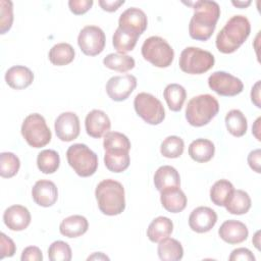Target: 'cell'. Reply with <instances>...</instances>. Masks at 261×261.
I'll return each instance as SVG.
<instances>
[{"label": "cell", "mask_w": 261, "mask_h": 261, "mask_svg": "<svg viewBox=\"0 0 261 261\" xmlns=\"http://www.w3.org/2000/svg\"><path fill=\"white\" fill-rule=\"evenodd\" d=\"M184 3L192 6L194 9V14L189 24L190 37L198 41H207L212 36L220 16L218 3L208 0Z\"/></svg>", "instance_id": "obj_1"}, {"label": "cell", "mask_w": 261, "mask_h": 261, "mask_svg": "<svg viewBox=\"0 0 261 261\" xmlns=\"http://www.w3.org/2000/svg\"><path fill=\"white\" fill-rule=\"evenodd\" d=\"M250 33L249 19L244 15H233L218 33L215 41L216 48L224 54L233 53L245 43Z\"/></svg>", "instance_id": "obj_2"}, {"label": "cell", "mask_w": 261, "mask_h": 261, "mask_svg": "<svg viewBox=\"0 0 261 261\" xmlns=\"http://www.w3.org/2000/svg\"><path fill=\"white\" fill-rule=\"evenodd\" d=\"M95 196L100 211L108 216L118 215L125 209L123 186L114 179L100 181L95 190Z\"/></svg>", "instance_id": "obj_3"}, {"label": "cell", "mask_w": 261, "mask_h": 261, "mask_svg": "<svg viewBox=\"0 0 261 261\" xmlns=\"http://www.w3.org/2000/svg\"><path fill=\"white\" fill-rule=\"evenodd\" d=\"M219 103L210 94L193 97L186 107V119L196 127L208 124L218 113Z\"/></svg>", "instance_id": "obj_4"}, {"label": "cell", "mask_w": 261, "mask_h": 261, "mask_svg": "<svg viewBox=\"0 0 261 261\" xmlns=\"http://www.w3.org/2000/svg\"><path fill=\"white\" fill-rule=\"evenodd\" d=\"M69 166L82 177L93 175L98 168V156L85 144H73L66 151Z\"/></svg>", "instance_id": "obj_5"}, {"label": "cell", "mask_w": 261, "mask_h": 261, "mask_svg": "<svg viewBox=\"0 0 261 261\" xmlns=\"http://www.w3.org/2000/svg\"><path fill=\"white\" fill-rule=\"evenodd\" d=\"M141 51L145 60L160 68L171 65L174 58L172 47L166 40L158 36H152L146 39L142 45Z\"/></svg>", "instance_id": "obj_6"}, {"label": "cell", "mask_w": 261, "mask_h": 261, "mask_svg": "<svg viewBox=\"0 0 261 261\" xmlns=\"http://www.w3.org/2000/svg\"><path fill=\"white\" fill-rule=\"evenodd\" d=\"M20 130L25 142L33 148L45 147L52 138L45 118L39 113L29 114L24 118Z\"/></svg>", "instance_id": "obj_7"}, {"label": "cell", "mask_w": 261, "mask_h": 261, "mask_svg": "<svg viewBox=\"0 0 261 261\" xmlns=\"http://www.w3.org/2000/svg\"><path fill=\"white\" fill-rule=\"evenodd\" d=\"M215 58L209 51L200 49L198 47L185 48L179 56V68L190 74H201L214 65Z\"/></svg>", "instance_id": "obj_8"}, {"label": "cell", "mask_w": 261, "mask_h": 261, "mask_svg": "<svg viewBox=\"0 0 261 261\" xmlns=\"http://www.w3.org/2000/svg\"><path fill=\"white\" fill-rule=\"evenodd\" d=\"M137 114L147 123L156 125L165 118V110L159 99L149 93H139L134 100Z\"/></svg>", "instance_id": "obj_9"}, {"label": "cell", "mask_w": 261, "mask_h": 261, "mask_svg": "<svg viewBox=\"0 0 261 261\" xmlns=\"http://www.w3.org/2000/svg\"><path fill=\"white\" fill-rule=\"evenodd\" d=\"M106 43V37L103 30L97 25L84 27L77 37V44L85 55L96 56L100 54Z\"/></svg>", "instance_id": "obj_10"}, {"label": "cell", "mask_w": 261, "mask_h": 261, "mask_svg": "<svg viewBox=\"0 0 261 261\" xmlns=\"http://www.w3.org/2000/svg\"><path fill=\"white\" fill-rule=\"evenodd\" d=\"M208 86L216 94L225 97L237 96L244 89L243 82L226 71H214L208 77Z\"/></svg>", "instance_id": "obj_11"}, {"label": "cell", "mask_w": 261, "mask_h": 261, "mask_svg": "<svg viewBox=\"0 0 261 261\" xmlns=\"http://www.w3.org/2000/svg\"><path fill=\"white\" fill-rule=\"evenodd\" d=\"M137 87V79L133 74L115 75L108 80L106 93L113 101L120 102L128 98Z\"/></svg>", "instance_id": "obj_12"}, {"label": "cell", "mask_w": 261, "mask_h": 261, "mask_svg": "<svg viewBox=\"0 0 261 261\" xmlns=\"http://www.w3.org/2000/svg\"><path fill=\"white\" fill-rule=\"evenodd\" d=\"M56 136L63 142L75 140L81 130L79 116L74 112H63L58 115L54 122Z\"/></svg>", "instance_id": "obj_13"}, {"label": "cell", "mask_w": 261, "mask_h": 261, "mask_svg": "<svg viewBox=\"0 0 261 261\" xmlns=\"http://www.w3.org/2000/svg\"><path fill=\"white\" fill-rule=\"evenodd\" d=\"M148 19L146 13L137 7L124 10L118 19V28L141 36L147 29Z\"/></svg>", "instance_id": "obj_14"}, {"label": "cell", "mask_w": 261, "mask_h": 261, "mask_svg": "<svg viewBox=\"0 0 261 261\" xmlns=\"http://www.w3.org/2000/svg\"><path fill=\"white\" fill-rule=\"evenodd\" d=\"M217 222L216 212L209 207L200 206L194 209L189 216L190 228L196 232L203 233L212 229Z\"/></svg>", "instance_id": "obj_15"}, {"label": "cell", "mask_w": 261, "mask_h": 261, "mask_svg": "<svg viewBox=\"0 0 261 261\" xmlns=\"http://www.w3.org/2000/svg\"><path fill=\"white\" fill-rule=\"evenodd\" d=\"M85 127L90 137L99 139L110 130L111 122L108 115L104 111L94 109L87 114L85 119Z\"/></svg>", "instance_id": "obj_16"}, {"label": "cell", "mask_w": 261, "mask_h": 261, "mask_svg": "<svg viewBox=\"0 0 261 261\" xmlns=\"http://www.w3.org/2000/svg\"><path fill=\"white\" fill-rule=\"evenodd\" d=\"M32 197L39 206L50 207L54 205L58 199V190L53 181L40 179L36 181L32 189Z\"/></svg>", "instance_id": "obj_17"}, {"label": "cell", "mask_w": 261, "mask_h": 261, "mask_svg": "<svg viewBox=\"0 0 261 261\" xmlns=\"http://www.w3.org/2000/svg\"><path fill=\"white\" fill-rule=\"evenodd\" d=\"M3 221L9 229L20 231L30 225L31 213L22 205H12L4 211Z\"/></svg>", "instance_id": "obj_18"}, {"label": "cell", "mask_w": 261, "mask_h": 261, "mask_svg": "<svg viewBox=\"0 0 261 261\" xmlns=\"http://www.w3.org/2000/svg\"><path fill=\"white\" fill-rule=\"evenodd\" d=\"M218 234L220 239L223 240L225 243L236 245L243 243L247 240L249 236V230L245 223L239 220L229 219L224 221L220 225L218 229Z\"/></svg>", "instance_id": "obj_19"}, {"label": "cell", "mask_w": 261, "mask_h": 261, "mask_svg": "<svg viewBox=\"0 0 261 261\" xmlns=\"http://www.w3.org/2000/svg\"><path fill=\"white\" fill-rule=\"evenodd\" d=\"M160 201L165 210L179 213L187 206V196L179 187H169L160 192Z\"/></svg>", "instance_id": "obj_20"}, {"label": "cell", "mask_w": 261, "mask_h": 261, "mask_svg": "<svg viewBox=\"0 0 261 261\" xmlns=\"http://www.w3.org/2000/svg\"><path fill=\"white\" fill-rule=\"evenodd\" d=\"M34 81L33 71L23 65H14L5 73L6 84L14 90H23L32 85Z\"/></svg>", "instance_id": "obj_21"}, {"label": "cell", "mask_w": 261, "mask_h": 261, "mask_svg": "<svg viewBox=\"0 0 261 261\" xmlns=\"http://www.w3.org/2000/svg\"><path fill=\"white\" fill-rule=\"evenodd\" d=\"M89 228V222L85 216L70 215L64 218L60 225L59 231L62 236L67 238H77L87 232Z\"/></svg>", "instance_id": "obj_22"}, {"label": "cell", "mask_w": 261, "mask_h": 261, "mask_svg": "<svg viewBox=\"0 0 261 261\" xmlns=\"http://www.w3.org/2000/svg\"><path fill=\"white\" fill-rule=\"evenodd\" d=\"M129 151L127 150H105L104 163L109 171L119 173L124 171L130 163Z\"/></svg>", "instance_id": "obj_23"}, {"label": "cell", "mask_w": 261, "mask_h": 261, "mask_svg": "<svg viewBox=\"0 0 261 261\" xmlns=\"http://www.w3.org/2000/svg\"><path fill=\"white\" fill-rule=\"evenodd\" d=\"M215 153L214 144L207 139H196L189 146L190 157L199 163L210 161Z\"/></svg>", "instance_id": "obj_24"}, {"label": "cell", "mask_w": 261, "mask_h": 261, "mask_svg": "<svg viewBox=\"0 0 261 261\" xmlns=\"http://www.w3.org/2000/svg\"><path fill=\"white\" fill-rule=\"evenodd\" d=\"M154 185L159 192L169 187H179L180 186L179 173L174 167L170 165L160 166L155 171Z\"/></svg>", "instance_id": "obj_25"}, {"label": "cell", "mask_w": 261, "mask_h": 261, "mask_svg": "<svg viewBox=\"0 0 261 261\" xmlns=\"http://www.w3.org/2000/svg\"><path fill=\"white\" fill-rule=\"evenodd\" d=\"M173 230L172 221L165 216H158L152 220L147 229V237L153 243H159L168 238Z\"/></svg>", "instance_id": "obj_26"}, {"label": "cell", "mask_w": 261, "mask_h": 261, "mask_svg": "<svg viewBox=\"0 0 261 261\" xmlns=\"http://www.w3.org/2000/svg\"><path fill=\"white\" fill-rule=\"evenodd\" d=\"M157 253L163 261H178L184 256V249L177 240L165 238L159 242Z\"/></svg>", "instance_id": "obj_27"}, {"label": "cell", "mask_w": 261, "mask_h": 261, "mask_svg": "<svg viewBox=\"0 0 261 261\" xmlns=\"http://www.w3.org/2000/svg\"><path fill=\"white\" fill-rule=\"evenodd\" d=\"M74 49L70 44L58 43L50 49L48 57L52 64L63 66L69 64L74 59Z\"/></svg>", "instance_id": "obj_28"}, {"label": "cell", "mask_w": 261, "mask_h": 261, "mask_svg": "<svg viewBox=\"0 0 261 261\" xmlns=\"http://www.w3.org/2000/svg\"><path fill=\"white\" fill-rule=\"evenodd\" d=\"M163 97L171 111H179L187 98L185 88L178 84H169L163 91Z\"/></svg>", "instance_id": "obj_29"}, {"label": "cell", "mask_w": 261, "mask_h": 261, "mask_svg": "<svg viewBox=\"0 0 261 261\" xmlns=\"http://www.w3.org/2000/svg\"><path fill=\"white\" fill-rule=\"evenodd\" d=\"M251 203V198L247 192L243 190H234L224 207L230 214L242 215L250 210Z\"/></svg>", "instance_id": "obj_30"}, {"label": "cell", "mask_w": 261, "mask_h": 261, "mask_svg": "<svg viewBox=\"0 0 261 261\" xmlns=\"http://www.w3.org/2000/svg\"><path fill=\"white\" fill-rule=\"evenodd\" d=\"M139 35L117 28L112 37V44L117 53L124 54L128 51H132L139 39Z\"/></svg>", "instance_id": "obj_31"}, {"label": "cell", "mask_w": 261, "mask_h": 261, "mask_svg": "<svg viewBox=\"0 0 261 261\" xmlns=\"http://www.w3.org/2000/svg\"><path fill=\"white\" fill-rule=\"evenodd\" d=\"M225 125L228 133L234 137H243L248 128L247 118L239 109H232L226 113Z\"/></svg>", "instance_id": "obj_32"}, {"label": "cell", "mask_w": 261, "mask_h": 261, "mask_svg": "<svg viewBox=\"0 0 261 261\" xmlns=\"http://www.w3.org/2000/svg\"><path fill=\"white\" fill-rule=\"evenodd\" d=\"M233 191V185L229 180L219 179L210 189V199L216 206H225Z\"/></svg>", "instance_id": "obj_33"}, {"label": "cell", "mask_w": 261, "mask_h": 261, "mask_svg": "<svg viewBox=\"0 0 261 261\" xmlns=\"http://www.w3.org/2000/svg\"><path fill=\"white\" fill-rule=\"evenodd\" d=\"M103 64L112 70L126 72L135 67V59L132 56L121 53H110L103 59Z\"/></svg>", "instance_id": "obj_34"}, {"label": "cell", "mask_w": 261, "mask_h": 261, "mask_svg": "<svg viewBox=\"0 0 261 261\" xmlns=\"http://www.w3.org/2000/svg\"><path fill=\"white\" fill-rule=\"evenodd\" d=\"M37 165L40 171L45 174H51L57 171L60 165L59 154L50 149L41 151L37 157Z\"/></svg>", "instance_id": "obj_35"}, {"label": "cell", "mask_w": 261, "mask_h": 261, "mask_svg": "<svg viewBox=\"0 0 261 261\" xmlns=\"http://www.w3.org/2000/svg\"><path fill=\"white\" fill-rule=\"evenodd\" d=\"M20 167L18 157L11 152H2L0 154V175L4 178L14 176Z\"/></svg>", "instance_id": "obj_36"}, {"label": "cell", "mask_w": 261, "mask_h": 261, "mask_svg": "<svg viewBox=\"0 0 261 261\" xmlns=\"http://www.w3.org/2000/svg\"><path fill=\"white\" fill-rule=\"evenodd\" d=\"M184 149V140L177 136L165 138L160 146V152L166 158H178L182 154Z\"/></svg>", "instance_id": "obj_37"}, {"label": "cell", "mask_w": 261, "mask_h": 261, "mask_svg": "<svg viewBox=\"0 0 261 261\" xmlns=\"http://www.w3.org/2000/svg\"><path fill=\"white\" fill-rule=\"evenodd\" d=\"M104 150L114 149V150H130V142L128 138L118 132H108L104 136L103 141Z\"/></svg>", "instance_id": "obj_38"}, {"label": "cell", "mask_w": 261, "mask_h": 261, "mask_svg": "<svg viewBox=\"0 0 261 261\" xmlns=\"http://www.w3.org/2000/svg\"><path fill=\"white\" fill-rule=\"evenodd\" d=\"M48 257L51 261H69L72 257L71 249L65 242L55 241L48 249Z\"/></svg>", "instance_id": "obj_39"}, {"label": "cell", "mask_w": 261, "mask_h": 261, "mask_svg": "<svg viewBox=\"0 0 261 261\" xmlns=\"http://www.w3.org/2000/svg\"><path fill=\"white\" fill-rule=\"evenodd\" d=\"M13 22V4L9 0L0 1V34L4 35Z\"/></svg>", "instance_id": "obj_40"}, {"label": "cell", "mask_w": 261, "mask_h": 261, "mask_svg": "<svg viewBox=\"0 0 261 261\" xmlns=\"http://www.w3.org/2000/svg\"><path fill=\"white\" fill-rule=\"evenodd\" d=\"M16 251L14 242L5 233L0 234V259L5 257H12Z\"/></svg>", "instance_id": "obj_41"}, {"label": "cell", "mask_w": 261, "mask_h": 261, "mask_svg": "<svg viewBox=\"0 0 261 261\" xmlns=\"http://www.w3.org/2000/svg\"><path fill=\"white\" fill-rule=\"evenodd\" d=\"M93 3V0H70L68 1V7L73 14L81 15L90 10Z\"/></svg>", "instance_id": "obj_42"}, {"label": "cell", "mask_w": 261, "mask_h": 261, "mask_svg": "<svg viewBox=\"0 0 261 261\" xmlns=\"http://www.w3.org/2000/svg\"><path fill=\"white\" fill-rule=\"evenodd\" d=\"M21 261H42V251L36 246H30L23 249L20 257Z\"/></svg>", "instance_id": "obj_43"}, {"label": "cell", "mask_w": 261, "mask_h": 261, "mask_svg": "<svg viewBox=\"0 0 261 261\" xmlns=\"http://www.w3.org/2000/svg\"><path fill=\"white\" fill-rule=\"evenodd\" d=\"M229 261H255V256L247 248L234 249L228 257Z\"/></svg>", "instance_id": "obj_44"}, {"label": "cell", "mask_w": 261, "mask_h": 261, "mask_svg": "<svg viewBox=\"0 0 261 261\" xmlns=\"http://www.w3.org/2000/svg\"><path fill=\"white\" fill-rule=\"evenodd\" d=\"M260 162H261V150L255 149V150L251 151L248 155V164L257 173L261 172V169H260L261 163Z\"/></svg>", "instance_id": "obj_45"}, {"label": "cell", "mask_w": 261, "mask_h": 261, "mask_svg": "<svg viewBox=\"0 0 261 261\" xmlns=\"http://www.w3.org/2000/svg\"><path fill=\"white\" fill-rule=\"evenodd\" d=\"M124 4L123 0H100L99 5L101 8L107 12H114L116 11L119 6Z\"/></svg>", "instance_id": "obj_46"}, {"label": "cell", "mask_w": 261, "mask_h": 261, "mask_svg": "<svg viewBox=\"0 0 261 261\" xmlns=\"http://www.w3.org/2000/svg\"><path fill=\"white\" fill-rule=\"evenodd\" d=\"M251 100L255 104L256 107H258V108L261 107V104H260V81H257L256 84L252 87Z\"/></svg>", "instance_id": "obj_47"}, {"label": "cell", "mask_w": 261, "mask_h": 261, "mask_svg": "<svg viewBox=\"0 0 261 261\" xmlns=\"http://www.w3.org/2000/svg\"><path fill=\"white\" fill-rule=\"evenodd\" d=\"M260 120H261V118L258 117V118L256 119V121H255L253 127H252V133H253V135L255 136V138H256L258 141L261 140V139H260V135H259V132H260Z\"/></svg>", "instance_id": "obj_48"}, {"label": "cell", "mask_w": 261, "mask_h": 261, "mask_svg": "<svg viewBox=\"0 0 261 261\" xmlns=\"http://www.w3.org/2000/svg\"><path fill=\"white\" fill-rule=\"evenodd\" d=\"M93 259H98V260H109V258L106 256V255H104L103 253H101V252H98V253H94L92 256H89L88 257V260H93Z\"/></svg>", "instance_id": "obj_49"}, {"label": "cell", "mask_w": 261, "mask_h": 261, "mask_svg": "<svg viewBox=\"0 0 261 261\" xmlns=\"http://www.w3.org/2000/svg\"><path fill=\"white\" fill-rule=\"evenodd\" d=\"M232 5L239 7V8H246L251 4V1H232Z\"/></svg>", "instance_id": "obj_50"}, {"label": "cell", "mask_w": 261, "mask_h": 261, "mask_svg": "<svg viewBox=\"0 0 261 261\" xmlns=\"http://www.w3.org/2000/svg\"><path fill=\"white\" fill-rule=\"evenodd\" d=\"M259 234H260V231L258 230V231H256V233H255V236H254V238H253V244L255 245V247L258 249V250H260V242H259V239H260V237H259Z\"/></svg>", "instance_id": "obj_51"}]
</instances>
